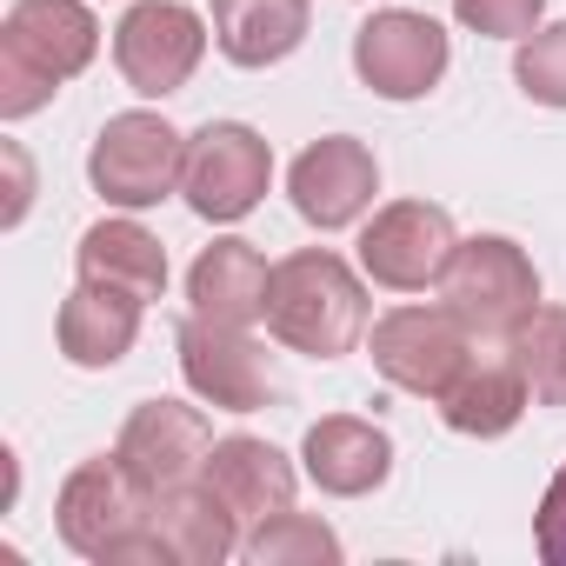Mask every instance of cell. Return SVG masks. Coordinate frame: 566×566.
I'll list each match as a JSON object with an SVG mask.
<instances>
[{"instance_id":"ac0fdd59","label":"cell","mask_w":566,"mask_h":566,"mask_svg":"<svg viewBox=\"0 0 566 566\" xmlns=\"http://www.w3.org/2000/svg\"><path fill=\"white\" fill-rule=\"evenodd\" d=\"M266 287H273V266L253 240H213L200 247L193 273H187V301L200 321H227V327H253L266 321Z\"/></svg>"},{"instance_id":"3957f363","label":"cell","mask_w":566,"mask_h":566,"mask_svg":"<svg viewBox=\"0 0 566 566\" xmlns=\"http://www.w3.org/2000/svg\"><path fill=\"white\" fill-rule=\"evenodd\" d=\"M440 307H453L473 340H513V327L539 307V273L526 247H513L506 233L460 240L440 273Z\"/></svg>"},{"instance_id":"7a4b0ae2","label":"cell","mask_w":566,"mask_h":566,"mask_svg":"<svg viewBox=\"0 0 566 566\" xmlns=\"http://www.w3.org/2000/svg\"><path fill=\"white\" fill-rule=\"evenodd\" d=\"M266 334L280 347H294L307 360H340L354 354V340L367 334V287L360 273L327 253V247H301L273 266L266 287Z\"/></svg>"},{"instance_id":"5bb4252c","label":"cell","mask_w":566,"mask_h":566,"mask_svg":"<svg viewBox=\"0 0 566 566\" xmlns=\"http://www.w3.org/2000/svg\"><path fill=\"white\" fill-rule=\"evenodd\" d=\"M301 467H307V480H314L321 493L360 500V493H374V486L394 473V440H387V427H374V420H360V413H327V420L307 427Z\"/></svg>"},{"instance_id":"484cf974","label":"cell","mask_w":566,"mask_h":566,"mask_svg":"<svg viewBox=\"0 0 566 566\" xmlns=\"http://www.w3.org/2000/svg\"><path fill=\"white\" fill-rule=\"evenodd\" d=\"M533 546H539V559H546V566H566V467H559V473L546 480V493H539Z\"/></svg>"},{"instance_id":"e0dca14e","label":"cell","mask_w":566,"mask_h":566,"mask_svg":"<svg viewBox=\"0 0 566 566\" xmlns=\"http://www.w3.org/2000/svg\"><path fill=\"white\" fill-rule=\"evenodd\" d=\"M140 314H147V301H134V294H120V287H94V280H81V287L61 301V321H54L61 354H67L74 367H87V374H107V367H120V360L134 354Z\"/></svg>"},{"instance_id":"7c38bea8","label":"cell","mask_w":566,"mask_h":566,"mask_svg":"<svg viewBox=\"0 0 566 566\" xmlns=\"http://www.w3.org/2000/svg\"><path fill=\"white\" fill-rule=\"evenodd\" d=\"M180 374L187 387L220 407V413H260L273 400V367H266V347L247 334V327H227V321H187L180 327Z\"/></svg>"},{"instance_id":"2e32d148","label":"cell","mask_w":566,"mask_h":566,"mask_svg":"<svg viewBox=\"0 0 566 566\" xmlns=\"http://www.w3.org/2000/svg\"><path fill=\"white\" fill-rule=\"evenodd\" d=\"M200 480H207L247 526H260V520H273V513L294 506V460L280 453V447H266V440H253V433L213 440Z\"/></svg>"},{"instance_id":"8992f818","label":"cell","mask_w":566,"mask_h":566,"mask_svg":"<svg viewBox=\"0 0 566 566\" xmlns=\"http://www.w3.org/2000/svg\"><path fill=\"white\" fill-rule=\"evenodd\" d=\"M273 180V147L247 127V120H207L200 134H187V174L180 193L200 220H247L260 207Z\"/></svg>"},{"instance_id":"9c48e42d","label":"cell","mask_w":566,"mask_h":566,"mask_svg":"<svg viewBox=\"0 0 566 566\" xmlns=\"http://www.w3.org/2000/svg\"><path fill=\"white\" fill-rule=\"evenodd\" d=\"M207 453H213V427L200 407L187 400H140L114 440V460L140 480V493H174L187 480L207 473Z\"/></svg>"},{"instance_id":"cb8c5ba5","label":"cell","mask_w":566,"mask_h":566,"mask_svg":"<svg viewBox=\"0 0 566 566\" xmlns=\"http://www.w3.org/2000/svg\"><path fill=\"white\" fill-rule=\"evenodd\" d=\"M513 81H520L526 101H539V107H566V21L533 28V34L520 41V54H513Z\"/></svg>"},{"instance_id":"d6986e66","label":"cell","mask_w":566,"mask_h":566,"mask_svg":"<svg viewBox=\"0 0 566 566\" xmlns=\"http://www.w3.org/2000/svg\"><path fill=\"white\" fill-rule=\"evenodd\" d=\"M526 400H533V387H526V374L513 367V354H473V360L447 380V394H440L433 407H440V420H447L453 433H467V440H500V433L520 427Z\"/></svg>"},{"instance_id":"52a82bcc","label":"cell","mask_w":566,"mask_h":566,"mask_svg":"<svg viewBox=\"0 0 566 566\" xmlns=\"http://www.w3.org/2000/svg\"><path fill=\"white\" fill-rule=\"evenodd\" d=\"M460 233H453V213L433 207V200H394L367 220L360 233V266L374 287H394V294H427L440 287V273L453 260Z\"/></svg>"},{"instance_id":"ba28073f","label":"cell","mask_w":566,"mask_h":566,"mask_svg":"<svg viewBox=\"0 0 566 566\" xmlns=\"http://www.w3.org/2000/svg\"><path fill=\"white\" fill-rule=\"evenodd\" d=\"M467 360H473V334L453 321V307H394L374 321V367L400 394L440 400Z\"/></svg>"},{"instance_id":"8fae6325","label":"cell","mask_w":566,"mask_h":566,"mask_svg":"<svg viewBox=\"0 0 566 566\" xmlns=\"http://www.w3.org/2000/svg\"><path fill=\"white\" fill-rule=\"evenodd\" d=\"M54 526H61V539H67L81 559H107L134 526H147V493H140V480H134L114 453L81 460V467L61 480Z\"/></svg>"},{"instance_id":"9a60e30c","label":"cell","mask_w":566,"mask_h":566,"mask_svg":"<svg viewBox=\"0 0 566 566\" xmlns=\"http://www.w3.org/2000/svg\"><path fill=\"white\" fill-rule=\"evenodd\" d=\"M147 520H154V533L167 539L174 566H220V559H233L240 539H247V520H240L207 480H187V486H174V493H154V500H147Z\"/></svg>"},{"instance_id":"603a6c76","label":"cell","mask_w":566,"mask_h":566,"mask_svg":"<svg viewBox=\"0 0 566 566\" xmlns=\"http://www.w3.org/2000/svg\"><path fill=\"white\" fill-rule=\"evenodd\" d=\"M506 354L526 374V387H533L539 407H566V307H533L513 327Z\"/></svg>"},{"instance_id":"277c9868","label":"cell","mask_w":566,"mask_h":566,"mask_svg":"<svg viewBox=\"0 0 566 566\" xmlns=\"http://www.w3.org/2000/svg\"><path fill=\"white\" fill-rule=\"evenodd\" d=\"M187 174V134L167 127L160 114L134 107V114H114L101 134H94V154H87V180L107 207H160Z\"/></svg>"},{"instance_id":"ffe728a7","label":"cell","mask_w":566,"mask_h":566,"mask_svg":"<svg viewBox=\"0 0 566 566\" xmlns=\"http://www.w3.org/2000/svg\"><path fill=\"white\" fill-rule=\"evenodd\" d=\"M74 266L94 287H120L134 301H160L167 294V247L140 227V220H94L74 247Z\"/></svg>"},{"instance_id":"4fadbf2b","label":"cell","mask_w":566,"mask_h":566,"mask_svg":"<svg viewBox=\"0 0 566 566\" xmlns=\"http://www.w3.org/2000/svg\"><path fill=\"white\" fill-rule=\"evenodd\" d=\"M287 193H294V213H301L307 227H321V233L354 227V220L374 207V193H380V160H374L367 140L327 134V140H314V147L294 160Z\"/></svg>"},{"instance_id":"6da1fadb","label":"cell","mask_w":566,"mask_h":566,"mask_svg":"<svg viewBox=\"0 0 566 566\" xmlns=\"http://www.w3.org/2000/svg\"><path fill=\"white\" fill-rule=\"evenodd\" d=\"M101 54L87 0H14L0 21V120H28Z\"/></svg>"},{"instance_id":"44dd1931","label":"cell","mask_w":566,"mask_h":566,"mask_svg":"<svg viewBox=\"0 0 566 566\" xmlns=\"http://www.w3.org/2000/svg\"><path fill=\"white\" fill-rule=\"evenodd\" d=\"M207 28L233 67H273L307 41V0H213Z\"/></svg>"},{"instance_id":"d4e9b609","label":"cell","mask_w":566,"mask_h":566,"mask_svg":"<svg viewBox=\"0 0 566 566\" xmlns=\"http://www.w3.org/2000/svg\"><path fill=\"white\" fill-rule=\"evenodd\" d=\"M460 28L473 34H493V41H526L546 14V0H453Z\"/></svg>"},{"instance_id":"5b68a950","label":"cell","mask_w":566,"mask_h":566,"mask_svg":"<svg viewBox=\"0 0 566 566\" xmlns=\"http://www.w3.org/2000/svg\"><path fill=\"white\" fill-rule=\"evenodd\" d=\"M207 21L187 8V0H134L114 28V67L134 94L167 101L193 81L200 54H207Z\"/></svg>"},{"instance_id":"30bf717a","label":"cell","mask_w":566,"mask_h":566,"mask_svg":"<svg viewBox=\"0 0 566 566\" xmlns=\"http://www.w3.org/2000/svg\"><path fill=\"white\" fill-rule=\"evenodd\" d=\"M447 28L413 14V8H380L360 34H354V74L380 94V101H420L440 87L447 74Z\"/></svg>"},{"instance_id":"7402d4cb","label":"cell","mask_w":566,"mask_h":566,"mask_svg":"<svg viewBox=\"0 0 566 566\" xmlns=\"http://www.w3.org/2000/svg\"><path fill=\"white\" fill-rule=\"evenodd\" d=\"M240 553H247L253 566H340V533H334L327 520L287 506V513H273V520L247 526Z\"/></svg>"}]
</instances>
